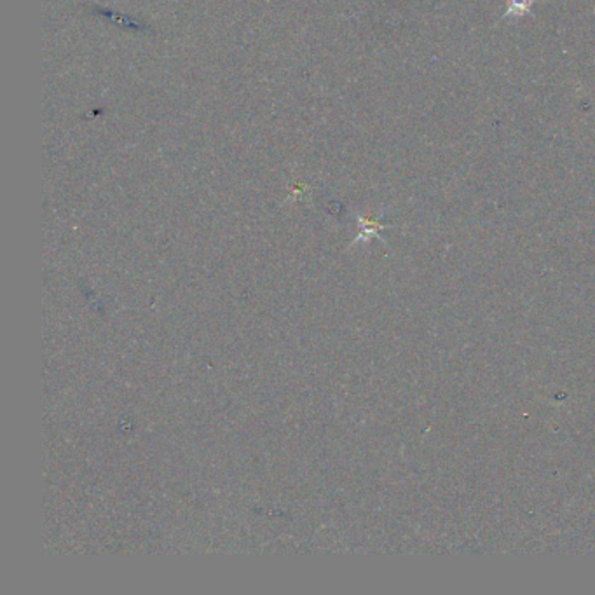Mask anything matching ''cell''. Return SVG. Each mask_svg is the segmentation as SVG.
<instances>
[{"instance_id": "1", "label": "cell", "mask_w": 595, "mask_h": 595, "mask_svg": "<svg viewBox=\"0 0 595 595\" xmlns=\"http://www.w3.org/2000/svg\"><path fill=\"white\" fill-rule=\"evenodd\" d=\"M531 0H511L508 13H517V15H521V13L527 11V9L531 8Z\"/></svg>"}]
</instances>
